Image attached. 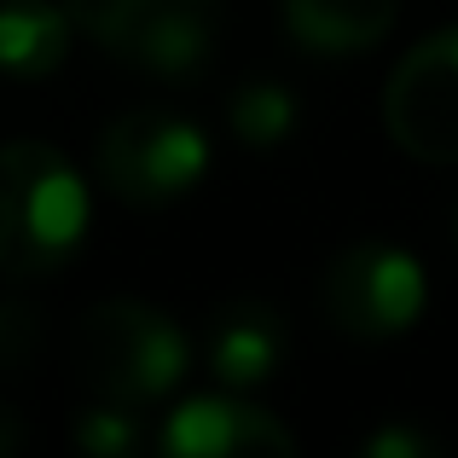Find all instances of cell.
Listing matches in <instances>:
<instances>
[{"mask_svg":"<svg viewBox=\"0 0 458 458\" xmlns=\"http://www.w3.org/2000/svg\"><path fill=\"white\" fill-rule=\"evenodd\" d=\"M383 123L418 163H458V30H436L389 70Z\"/></svg>","mask_w":458,"mask_h":458,"instance_id":"obj_6","label":"cell"},{"mask_svg":"<svg viewBox=\"0 0 458 458\" xmlns=\"http://www.w3.org/2000/svg\"><path fill=\"white\" fill-rule=\"evenodd\" d=\"M203 348H209V371L221 389H256L284 360V319L279 308L238 296V302L209 313V343Z\"/></svg>","mask_w":458,"mask_h":458,"instance_id":"obj_8","label":"cell"},{"mask_svg":"<svg viewBox=\"0 0 458 458\" xmlns=\"http://www.w3.org/2000/svg\"><path fill=\"white\" fill-rule=\"evenodd\" d=\"M360 453L366 458H424V453H436V441L424 429H371Z\"/></svg>","mask_w":458,"mask_h":458,"instance_id":"obj_14","label":"cell"},{"mask_svg":"<svg viewBox=\"0 0 458 458\" xmlns=\"http://www.w3.org/2000/svg\"><path fill=\"white\" fill-rule=\"evenodd\" d=\"M140 441H146V436H140L134 406L99 401V406H88V412L76 418V447L93 453V458H123V453H134Z\"/></svg>","mask_w":458,"mask_h":458,"instance_id":"obj_12","label":"cell"},{"mask_svg":"<svg viewBox=\"0 0 458 458\" xmlns=\"http://www.w3.org/2000/svg\"><path fill=\"white\" fill-rule=\"evenodd\" d=\"M186 331L151 302H111L88 308L76 325V366L88 377V389L99 401L116 406H151L163 394H174V383L186 377Z\"/></svg>","mask_w":458,"mask_h":458,"instance_id":"obj_2","label":"cell"},{"mask_svg":"<svg viewBox=\"0 0 458 458\" xmlns=\"http://www.w3.org/2000/svg\"><path fill=\"white\" fill-rule=\"evenodd\" d=\"M93 168H99L105 191L123 203H168L180 191H191L209 168V140H203L198 123L174 111H123L111 128L99 134V151H93Z\"/></svg>","mask_w":458,"mask_h":458,"instance_id":"obj_4","label":"cell"},{"mask_svg":"<svg viewBox=\"0 0 458 458\" xmlns=\"http://www.w3.org/2000/svg\"><path fill=\"white\" fill-rule=\"evenodd\" d=\"M163 453L174 458H226V453H296V436L273 412L233 394L180 401L163 424Z\"/></svg>","mask_w":458,"mask_h":458,"instance_id":"obj_7","label":"cell"},{"mask_svg":"<svg viewBox=\"0 0 458 458\" xmlns=\"http://www.w3.org/2000/svg\"><path fill=\"white\" fill-rule=\"evenodd\" d=\"M424 296H429V284H424L418 256H406L401 244H383V238L348 244L325 267V284H319L325 319L343 336H360V343L401 336L424 313Z\"/></svg>","mask_w":458,"mask_h":458,"instance_id":"obj_5","label":"cell"},{"mask_svg":"<svg viewBox=\"0 0 458 458\" xmlns=\"http://www.w3.org/2000/svg\"><path fill=\"white\" fill-rule=\"evenodd\" d=\"M81 35L151 76H186L215 53V0H64Z\"/></svg>","mask_w":458,"mask_h":458,"instance_id":"obj_3","label":"cell"},{"mask_svg":"<svg viewBox=\"0 0 458 458\" xmlns=\"http://www.w3.org/2000/svg\"><path fill=\"white\" fill-rule=\"evenodd\" d=\"M226 123H233V134L244 140V146L273 151L296 134L302 111H296V93L279 88V81H244V88L233 93V105H226Z\"/></svg>","mask_w":458,"mask_h":458,"instance_id":"obj_11","label":"cell"},{"mask_svg":"<svg viewBox=\"0 0 458 458\" xmlns=\"http://www.w3.org/2000/svg\"><path fill=\"white\" fill-rule=\"evenodd\" d=\"M76 18L53 0H0V70L18 81H41L64 64Z\"/></svg>","mask_w":458,"mask_h":458,"instance_id":"obj_10","label":"cell"},{"mask_svg":"<svg viewBox=\"0 0 458 458\" xmlns=\"http://www.w3.org/2000/svg\"><path fill=\"white\" fill-rule=\"evenodd\" d=\"M88 233V186L47 140L0 146V273L47 279Z\"/></svg>","mask_w":458,"mask_h":458,"instance_id":"obj_1","label":"cell"},{"mask_svg":"<svg viewBox=\"0 0 458 458\" xmlns=\"http://www.w3.org/2000/svg\"><path fill=\"white\" fill-rule=\"evenodd\" d=\"M284 6V30L296 47L308 53H366L401 18V0H279Z\"/></svg>","mask_w":458,"mask_h":458,"instance_id":"obj_9","label":"cell"},{"mask_svg":"<svg viewBox=\"0 0 458 458\" xmlns=\"http://www.w3.org/2000/svg\"><path fill=\"white\" fill-rule=\"evenodd\" d=\"M41 348V313L30 302H0V377H18Z\"/></svg>","mask_w":458,"mask_h":458,"instance_id":"obj_13","label":"cell"},{"mask_svg":"<svg viewBox=\"0 0 458 458\" xmlns=\"http://www.w3.org/2000/svg\"><path fill=\"white\" fill-rule=\"evenodd\" d=\"M23 441H30V429H23V418L0 406V458H12V453L23 447Z\"/></svg>","mask_w":458,"mask_h":458,"instance_id":"obj_15","label":"cell"}]
</instances>
